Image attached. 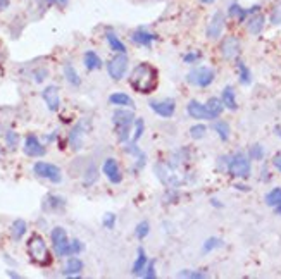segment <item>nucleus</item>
<instances>
[{"instance_id": "obj_1", "label": "nucleus", "mask_w": 281, "mask_h": 279, "mask_svg": "<svg viewBox=\"0 0 281 279\" xmlns=\"http://www.w3.org/2000/svg\"><path fill=\"white\" fill-rule=\"evenodd\" d=\"M130 86L140 95L154 93L159 86V71L152 64L140 62L130 74Z\"/></svg>"}, {"instance_id": "obj_2", "label": "nucleus", "mask_w": 281, "mask_h": 279, "mask_svg": "<svg viewBox=\"0 0 281 279\" xmlns=\"http://www.w3.org/2000/svg\"><path fill=\"white\" fill-rule=\"evenodd\" d=\"M26 250H28V255H30L31 262H35L37 265H42V267H47V265L52 264V255H50V250L47 246L45 240H43L40 234H31L30 240L26 243Z\"/></svg>"}, {"instance_id": "obj_3", "label": "nucleus", "mask_w": 281, "mask_h": 279, "mask_svg": "<svg viewBox=\"0 0 281 279\" xmlns=\"http://www.w3.org/2000/svg\"><path fill=\"white\" fill-rule=\"evenodd\" d=\"M135 114L131 111H128L126 107H119L118 111H114L112 114V123L116 126V133H118V140L121 143H126L130 138L131 126L135 124Z\"/></svg>"}, {"instance_id": "obj_4", "label": "nucleus", "mask_w": 281, "mask_h": 279, "mask_svg": "<svg viewBox=\"0 0 281 279\" xmlns=\"http://www.w3.org/2000/svg\"><path fill=\"white\" fill-rule=\"evenodd\" d=\"M228 174L233 177H238V179H247L252 172V164L250 157L245 155L243 152H236L228 159Z\"/></svg>"}, {"instance_id": "obj_5", "label": "nucleus", "mask_w": 281, "mask_h": 279, "mask_svg": "<svg viewBox=\"0 0 281 279\" xmlns=\"http://www.w3.org/2000/svg\"><path fill=\"white\" fill-rule=\"evenodd\" d=\"M214 79H216L214 69H212V67H207V66L195 67V69H192L186 74V81L190 84H194V86H199V88L211 86V84L214 83Z\"/></svg>"}, {"instance_id": "obj_6", "label": "nucleus", "mask_w": 281, "mask_h": 279, "mask_svg": "<svg viewBox=\"0 0 281 279\" xmlns=\"http://www.w3.org/2000/svg\"><path fill=\"white\" fill-rule=\"evenodd\" d=\"M33 172L38 177H42V179H47V181L55 183V184H59L62 181V171L61 169H59L57 165L50 164V162H45V160H38V162H35Z\"/></svg>"}, {"instance_id": "obj_7", "label": "nucleus", "mask_w": 281, "mask_h": 279, "mask_svg": "<svg viewBox=\"0 0 281 279\" xmlns=\"http://www.w3.org/2000/svg\"><path fill=\"white\" fill-rule=\"evenodd\" d=\"M52 246H54V252L57 257H69V238L64 228H54L50 233Z\"/></svg>"}, {"instance_id": "obj_8", "label": "nucleus", "mask_w": 281, "mask_h": 279, "mask_svg": "<svg viewBox=\"0 0 281 279\" xmlns=\"http://www.w3.org/2000/svg\"><path fill=\"white\" fill-rule=\"evenodd\" d=\"M128 64H130V60H128L126 54H116L114 57L107 62V72H109V76L114 81H119V79H123L124 74H126Z\"/></svg>"}, {"instance_id": "obj_9", "label": "nucleus", "mask_w": 281, "mask_h": 279, "mask_svg": "<svg viewBox=\"0 0 281 279\" xmlns=\"http://www.w3.org/2000/svg\"><path fill=\"white\" fill-rule=\"evenodd\" d=\"M221 55H223L226 60H235L240 57V54H242V43H240V40L236 38V36H224L223 40H221Z\"/></svg>"}, {"instance_id": "obj_10", "label": "nucleus", "mask_w": 281, "mask_h": 279, "mask_svg": "<svg viewBox=\"0 0 281 279\" xmlns=\"http://www.w3.org/2000/svg\"><path fill=\"white\" fill-rule=\"evenodd\" d=\"M224 24H226V18H224V14L221 11H216L214 14H212L211 21H209V24H207V28H206V36L209 40L221 38L223 30H224Z\"/></svg>"}, {"instance_id": "obj_11", "label": "nucleus", "mask_w": 281, "mask_h": 279, "mask_svg": "<svg viewBox=\"0 0 281 279\" xmlns=\"http://www.w3.org/2000/svg\"><path fill=\"white\" fill-rule=\"evenodd\" d=\"M155 174H157V177L162 181L164 184L169 186V188H178L179 183H181L178 174L174 172V169L167 167V165H164V164L162 165H160V164L155 165Z\"/></svg>"}, {"instance_id": "obj_12", "label": "nucleus", "mask_w": 281, "mask_h": 279, "mask_svg": "<svg viewBox=\"0 0 281 279\" xmlns=\"http://www.w3.org/2000/svg\"><path fill=\"white\" fill-rule=\"evenodd\" d=\"M23 150L28 157H43L45 155V147H43V143L40 141V138L37 135H28L26 140H25V147H23Z\"/></svg>"}, {"instance_id": "obj_13", "label": "nucleus", "mask_w": 281, "mask_h": 279, "mask_svg": "<svg viewBox=\"0 0 281 279\" xmlns=\"http://www.w3.org/2000/svg\"><path fill=\"white\" fill-rule=\"evenodd\" d=\"M42 99L45 102L47 109L50 112H57L61 107V97H59V88L55 84H49L45 90L42 91Z\"/></svg>"}, {"instance_id": "obj_14", "label": "nucleus", "mask_w": 281, "mask_h": 279, "mask_svg": "<svg viewBox=\"0 0 281 279\" xmlns=\"http://www.w3.org/2000/svg\"><path fill=\"white\" fill-rule=\"evenodd\" d=\"M102 172L106 174V177L111 181L112 184H119L123 181L121 169H119V164L116 162V159H106L104 160Z\"/></svg>"}, {"instance_id": "obj_15", "label": "nucleus", "mask_w": 281, "mask_h": 279, "mask_svg": "<svg viewBox=\"0 0 281 279\" xmlns=\"http://www.w3.org/2000/svg\"><path fill=\"white\" fill-rule=\"evenodd\" d=\"M150 109L155 112L157 116L160 117H166V119H169V117L174 116V111H176V102L171 99H164V100H157V102H150Z\"/></svg>"}, {"instance_id": "obj_16", "label": "nucleus", "mask_w": 281, "mask_h": 279, "mask_svg": "<svg viewBox=\"0 0 281 279\" xmlns=\"http://www.w3.org/2000/svg\"><path fill=\"white\" fill-rule=\"evenodd\" d=\"M130 38H131V42L136 43V45L150 48L152 43H154L155 40L159 38V36L155 33H152V31L145 30V28H138V30H135L133 33H131Z\"/></svg>"}, {"instance_id": "obj_17", "label": "nucleus", "mask_w": 281, "mask_h": 279, "mask_svg": "<svg viewBox=\"0 0 281 279\" xmlns=\"http://www.w3.org/2000/svg\"><path fill=\"white\" fill-rule=\"evenodd\" d=\"M186 112H188V116H190L192 119L212 121L211 116H209V112H207L206 104H200L199 100H190V102L186 104Z\"/></svg>"}, {"instance_id": "obj_18", "label": "nucleus", "mask_w": 281, "mask_h": 279, "mask_svg": "<svg viewBox=\"0 0 281 279\" xmlns=\"http://www.w3.org/2000/svg\"><path fill=\"white\" fill-rule=\"evenodd\" d=\"M245 23H247V31H248V33L257 36V35L262 33L264 26H266V16H264L262 12H255V14L248 16Z\"/></svg>"}, {"instance_id": "obj_19", "label": "nucleus", "mask_w": 281, "mask_h": 279, "mask_svg": "<svg viewBox=\"0 0 281 279\" xmlns=\"http://www.w3.org/2000/svg\"><path fill=\"white\" fill-rule=\"evenodd\" d=\"M85 135H86V129H85V121L78 123L73 128V131L69 133V145L74 148V150H81L83 143H85Z\"/></svg>"}, {"instance_id": "obj_20", "label": "nucleus", "mask_w": 281, "mask_h": 279, "mask_svg": "<svg viewBox=\"0 0 281 279\" xmlns=\"http://www.w3.org/2000/svg\"><path fill=\"white\" fill-rule=\"evenodd\" d=\"M81 270H83L81 258H78L76 255H69L66 265H64L62 274H64V276H79V274H81Z\"/></svg>"}, {"instance_id": "obj_21", "label": "nucleus", "mask_w": 281, "mask_h": 279, "mask_svg": "<svg viewBox=\"0 0 281 279\" xmlns=\"http://www.w3.org/2000/svg\"><path fill=\"white\" fill-rule=\"evenodd\" d=\"M228 18L230 19H236L238 23H245L248 18V9L240 6L238 2H231L230 7H228Z\"/></svg>"}, {"instance_id": "obj_22", "label": "nucleus", "mask_w": 281, "mask_h": 279, "mask_svg": "<svg viewBox=\"0 0 281 279\" xmlns=\"http://www.w3.org/2000/svg\"><path fill=\"white\" fill-rule=\"evenodd\" d=\"M83 64H85V67L88 71H97L102 67V59L99 57V54L97 52H93V50H88L85 52V55H83Z\"/></svg>"}, {"instance_id": "obj_23", "label": "nucleus", "mask_w": 281, "mask_h": 279, "mask_svg": "<svg viewBox=\"0 0 281 279\" xmlns=\"http://www.w3.org/2000/svg\"><path fill=\"white\" fill-rule=\"evenodd\" d=\"M206 107H207V112H209V116H211V119H218L221 116V112L224 111L223 100L218 99V97H211L206 102Z\"/></svg>"}, {"instance_id": "obj_24", "label": "nucleus", "mask_w": 281, "mask_h": 279, "mask_svg": "<svg viewBox=\"0 0 281 279\" xmlns=\"http://www.w3.org/2000/svg\"><path fill=\"white\" fill-rule=\"evenodd\" d=\"M221 100H223V105L226 109H230V111H236L238 109V104H236V95H235V90H233V86H226L221 93Z\"/></svg>"}, {"instance_id": "obj_25", "label": "nucleus", "mask_w": 281, "mask_h": 279, "mask_svg": "<svg viewBox=\"0 0 281 279\" xmlns=\"http://www.w3.org/2000/svg\"><path fill=\"white\" fill-rule=\"evenodd\" d=\"M109 102L116 107H133V99L123 91H116L109 97Z\"/></svg>"}, {"instance_id": "obj_26", "label": "nucleus", "mask_w": 281, "mask_h": 279, "mask_svg": "<svg viewBox=\"0 0 281 279\" xmlns=\"http://www.w3.org/2000/svg\"><path fill=\"white\" fill-rule=\"evenodd\" d=\"M147 264H148V257H147L145 250L140 246V248H138V255H136V260L133 262V267H131V272H133L135 276H140V274L145 270Z\"/></svg>"}, {"instance_id": "obj_27", "label": "nucleus", "mask_w": 281, "mask_h": 279, "mask_svg": "<svg viewBox=\"0 0 281 279\" xmlns=\"http://www.w3.org/2000/svg\"><path fill=\"white\" fill-rule=\"evenodd\" d=\"M106 40L107 43H109L111 50L116 52V54H126V45L119 40V36L116 33H112V31H107L106 33Z\"/></svg>"}, {"instance_id": "obj_28", "label": "nucleus", "mask_w": 281, "mask_h": 279, "mask_svg": "<svg viewBox=\"0 0 281 279\" xmlns=\"http://www.w3.org/2000/svg\"><path fill=\"white\" fill-rule=\"evenodd\" d=\"M64 78L67 79V83L73 84V86H79V84H81L79 74H78V71L74 69L73 64H66V66H64Z\"/></svg>"}, {"instance_id": "obj_29", "label": "nucleus", "mask_w": 281, "mask_h": 279, "mask_svg": "<svg viewBox=\"0 0 281 279\" xmlns=\"http://www.w3.org/2000/svg\"><path fill=\"white\" fill-rule=\"evenodd\" d=\"M214 131L218 133V136L223 141L230 140L231 129H230V124H228L226 121H216V123H214Z\"/></svg>"}, {"instance_id": "obj_30", "label": "nucleus", "mask_w": 281, "mask_h": 279, "mask_svg": "<svg viewBox=\"0 0 281 279\" xmlns=\"http://www.w3.org/2000/svg\"><path fill=\"white\" fill-rule=\"evenodd\" d=\"M25 233H26V222L23 219H16L13 222V226H11V234H13V238L16 241H19L25 236Z\"/></svg>"}, {"instance_id": "obj_31", "label": "nucleus", "mask_w": 281, "mask_h": 279, "mask_svg": "<svg viewBox=\"0 0 281 279\" xmlns=\"http://www.w3.org/2000/svg\"><path fill=\"white\" fill-rule=\"evenodd\" d=\"M236 69H238V79H240V83L245 84V86L252 83V74H250V71H248L247 64L242 62V60H238V64H236Z\"/></svg>"}, {"instance_id": "obj_32", "label": "nucleus", "mask_w": 281, "mask_h": 279, "mask_svg": "<svg viewBox=\"0 0 281 279\" xmlns=\"http://www.w3.org/2000/svg\"><path fill=\"white\" fill-rule=\"evenodd\" d=\"M266 205H269V207H276V205L281 202V188L279 186H276V188H272L271 192L266 193Z\"/></svg>"}, {"instance_id": "obj_33", "label": "nucleus", "mask_w": 281, "mask_h": 279, "mask_svg": "<svg viewBox=\"0 0 281 279\" xmlns=\"http://www.w3.org/2000/svg\"><path fill=\"white\" fill-rule=\"evenodd\" d=\"M148 231H150V224H148L147 221H142L136 224L135 228V236L138 238V240H143V238H147Z\"/></svg>"}, {"instance_id": "obj_34", "label": "nucleus", "mask_w": 281, "mask_h": 279, "mask_svg": "<svg viewBox=\"0 0 281 279\" xmlns=\"http://www.w3.org/2000/svg\"><path fill=\"white\" fill-rule=\"evenodd\" d=\"M206 133H207V128L204 126L202 123H200V124H194V126L190 128V136L194 140H202L204 136H206Z\"/></svg>"}, {"instance_id": "obj_35", "label": "nucleus", "mask_w": 281, "mask_h": 279, "mask_svg": "<svg viewBox=\"0 0 281 279\" xmlns=\"http://www.w3.org/2000/svg\"><path fill=\"white\" fill-rule=\"evenodd\" d=\"M219 246H223V240H219V238H209L202 246V252L209 253V252H212V250L219 248Z\"/></svg>"}, {"instance_id": "obj_36", "label": "nucleus", "mask_w": 281, "mask_h": 279, "mask_svg": "<svg viewBox=\"0 0 281 279\" xmlns=\"http://www.w3.org/2000/svg\"><path fill=\"white\" fill-rule=\"evenodd\" d=\"M143 133H145V123H143V119H135V124H133V141H138L143 136Z\"/></svg>"}, {"instance_id": "obj_37", "label": "nucleus", "mask_w": 281, "mask_h": 279, "mask_svg": "<svg viewBox=\"0 0 281 279\" xmlns=\"http://www.w3.org/2000/svg\"><path fill=\"white\" fill-rule=\"evenodd\" d=\"M97 179H99V171H97V167L91 164L90 167L86 169V172H85V184L90 186V184H93Z\"/></svg>"}, {"instance_id": "obj_38", "label": "nucleus", "mask_w": 281, "mask_h": 279, "mask_svg": "<svg viewBox=\"0 0 281 279\" xmlns=\"http://www.w3.org/2000/svg\"><path fill=\"white\" fill-rule=\"evenodd\" d=\"M248 157H250V160H262L264 159V148H262V145H254V147H250Z\"/></svg>"}, {"instance_id": "obj_39", "label": "nucleus", "mask_w": 281, "mask_h": 279, "mask_svg": "<svg viewBox=\"0 0 281 279\" xmlns=\"http://www.w3.org/2000/svg\"><path fill=\"white\" fill-rule=\"evenodd\" d=\"M18 141H19V135L16 131H7L6 133V143L9 148H16L18 147Z\"/></svg>"}, {"instance_id": "obj_40", "label": "nucleus", "mask_w": 281, "mask_h": 279, "mask_svg": "<svg viewBox=\"0 0 281 279\" xmlns=\"http://www.w3.org/2000/svg\"><path fill=\"white\" fill-rule=\"evenodd\" d=\"M200 59H202V54H200V52H197V50H192V52H188V54L183 55V60L186 64H197Z\"/></svg>"}, {"instance_id": "obj_41", "label": "nucleus", "mask_w": 281, "mask_h": 279, "mask_svg": "<svg viewBox=\"0 0 281 279\" xmlns=\"http://www.w3.org/2000/svg\"><path fill=\"white\" fill-rule=\"evenodd\" d=\"M179 277H195V279H204L207 277L206 272H200V270H181L178 274Z\"/></svg>"}, {"instance_id": "obj_42", "label": "nucleus", "mask_w": 281, "mask_h": 279, "mask_svg": "<svg viewBox=\"0 0 281 279\" xmlns=\"http://www.w3.org/2000/svg\"><path fill=\"white\" fill-rule=\"evenodd\" d=\"M45 200L50 204V209H61V207H64V198H61V197L49 195V197L45 198Z\"/></svg>"}, {"instance_id": "obj_43", "label": "nucleus", "mask_w": 281, "mask_h": 279, "mask_svg": "<svg viewBox=\"0 0 281 279\" xmlns=\"http://www.w3.org/2000/svg\"><path fill=\"white\" fill-rule=\"evenodd\" d=\"M140 276H142V277H147V279H154L155 276H157V274H155V264H154V262L148 260L145 270H143V272L140 274Z\"/></svg>"}, {"instance_id": "obj_44", "label": "nucleus", "mask_w": 281, "mask_h": 279, "mask_svg": "<svg viewBox=\"0 0 281 279\" xmlns=\"http://www.w3.org/2000/svg\"><path fill=\"white\" fill-rule=\"evenodd\" d=\"M102 224H104V228L106 229H114V226H116V216L114 214H106L104 216V219H102Z\"/></svg>"}, {"instance_id": "obj_45", "label": "nucleus", "mask_w": 281, "mask_h": 279, "mask_svg": "<svg viewBox=\"0 0 281 279\" xmlns=\"http://www.w3.org/2000/svg\"><path fill=\"white\" fill-rule=\"evenodd\" d=\"M81 250H83V243L79 240H73L69 243V255H78Z\"/></svg>"}, {"instance_id": "obj_46", "label": "nucleus", "mask_w": 281, "mask_h": 279, "mask_svg": "<svg viewBox=\"0 0 281 279\" xmlns=\"http://www.w3.org/2000/svg\"><path fill=\"white\" fill-rule=\"evenodd\" d=\"M271 24H281V6H276L271 11Z\"/></svg>"}, {"instance_id": "obj_47", "label": "nucleus", "mask_w": 281, "mask_h": 279, "mask_svg": "<svg viewBox=\"0 0 281 279\" xmlns=\"http://www.w3.org/2000/svg\"><path fill=\"white\" fill-rule=\"evenodd\" d=\"M47 74H49V72H47L45 69H40V71H37V72H35V81H37V83H42L43 79L47 78Z\"/></svg>"}, {"instance_id": "obj_48", "label": "nucleus", "mask_w": 281, "mask_h": 279, "mask_svg": "<svg viewBox=\"0 0 281 279\" xmlns=\"http://www.w3.org/2000/svg\"><path fill=\"white\" fill-rule=\"evenodd\" d=\"M11 6V0H0V12H4Z\"/></svg>"}, {"instance_id": "obj_49", "label": "nucleus", "mask_w": 281, "mask_h": 279, "mask_svg": "<svg viewBox=\"0 0 281 279\" xmlns=\"http://www.w3.org/2000/svg\"><path fill=\"white\" fill-rule=\"evenodd\" d=\"M272 165H274V167L281 172V155L274 157V160H272Z\"/></svg>"}, {"instance_id": "obj_50", "label": "nucleus", "mask_w": 281, "mask_h": 279, "mask_svg": "<svg viewBox=\"0 0 281 279\" xmlns=\"http://www.w3.org/2000/svg\"><path fill=\"white\" fill-rule=\"evenodd\" d=\"M235 188H238V190H242V192H248V186H243V184H235Z\"/></svg>"}, {"instance_id": "obj_51", "label": "nucleus", "mask_w": 281, "mask_h": 279, "mask_svg": "<svg viewBox=\"0 0 281 279\" xmlns=\"http://www.w3.org/2000/svg\"><path fill=\"white\" fill-rule=\"evenodd\" d=\"M200 4H204V6H211V4H214L216 0H199Z\"/></svg>"}, {"instance_id": "obj_52", "label": "nucleus", "mask_w": 281, "mask_h": 279, "mask_svg": "<svg viewBox=\"0 0 281 279\" xmlns=\"http://www.w3.org/2000/svg\"><path fill=\"white\" fill-rule=\"evenodd\" d=\"M274 212L278 214V216H281V202H279V204H278V205H276V207H274Z\"/></svg>"}, {"instance_id": "obj_53", "label": "nucleus", "mask_w": 281, "mask_h": 279, "mask_svg": "<svg viewBox=\"0 0 281 279\" xmlns=\"http://www.w3.org/2000/svg\"><path fill=\"white\" fill-rule=\"evenodd\" d=\"M67 2H69V0H55V4H59V6H66Z\"/></svg>"}, {"instance_id": "obj_54", "label": "nucleus", "mask_w": 281, "mask_h": 279, "mask_svg": "<svg viewBox=\"0 0 281 279\" xmlns=\"http://www.w3.org/2000/svg\"><path fill=\"white\" fill-rule=\"evenodd\" d=\"M7 274H9L11 277H21L19 276V274H16V272H13V270H7Z\"/></svg>"}, {"instance_id": "obj_55", "label": "nucleus", "mask_w": 281, "mask_h": 279, "mask_svg": "<svg viewBox=\"0 0 281 279\" xmlns=\"http://www.w3.org/2000/svg\"><path fill=\"white\" fill-rule=\"evenodd\" d=\"M45 2L49 4V6H54V4H55V0H45Z\"/></svg>"}]
</instances>
